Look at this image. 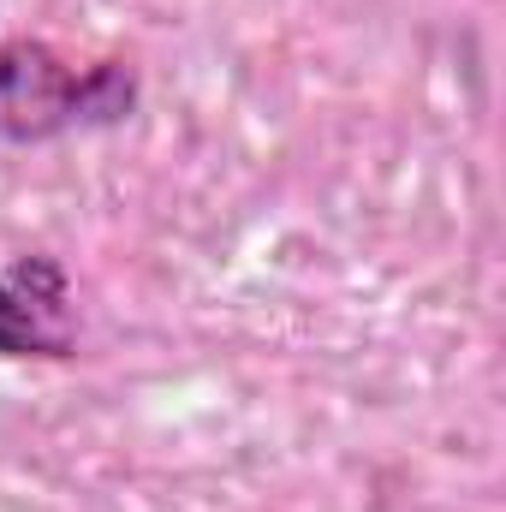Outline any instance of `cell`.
Segmentation results:
<instances>
[{
  "instance_id": "1",
  "label": "cell",
  "mask_w": 506,
  "mask_h": 512,
  "mask_svg": "<svg viewBox=\"0 0 506 512\" xmlns=\"http://www.w3.org/2000/svg\"><path fill=\"white\" fill-rule=\"evenodd\" d=\"M137 114V72L131 60L66 66L42 36L0 42V143L30 149L66 131H108Z\"/></svg>"
},
{
  "instance_id": "2",
  "label": "cell",
  "mask_w": 506,
  "mask_h": 512,
  "mask_svg": "<svg viewBox=\"0 0 506 512\" xmlns=\"http://www.w3.org/2000/svg\"><path fill=\"white\" fill-rule=\"evenodd\" d=\"M0 358H78L72 274L54 256L30 251L18 262H0Z\"/></svg>"
}]
</instances>
